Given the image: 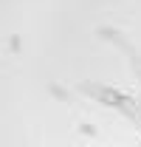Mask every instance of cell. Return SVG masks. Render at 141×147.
<instances>
[]
</instances>
